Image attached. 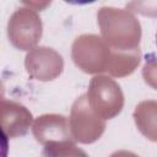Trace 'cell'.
I'll return each mask as SVG.
<instances>
[{"instance_id": "6da1fadb", "label": "cell", "mask_w": 157, "mask_h": 157, "mask_svg": "<svg viewBox=\"0 0 157 157\" xmlns=\"http://www.w3.org/2000/svg\"><path fill=\"white\" fill-rule=\"evenodd\" d=\"M9 155V137L0 125V157H7Z\"/></svg>"}]
</instances>
